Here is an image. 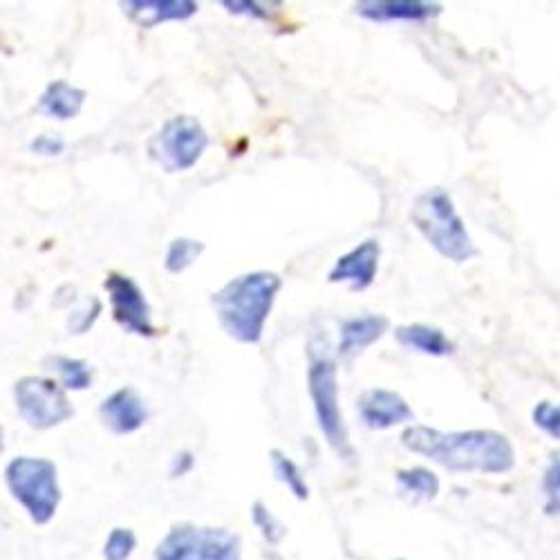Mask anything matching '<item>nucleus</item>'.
<instances>
[{
    "instance_id": "nucleus-2",
    "label": "nucleus",
    "mask_w": 560,
    "mask_h": 560,
    "mask_svg": "<svg viewBox=\"0 0 560 560\" xmlns=\"http://www.w3.org/2000/svg\"><path fill=\"white\" fill-rule=\"evenodd\" d=\"M280 288L283 278L273 271H252L229 280L211 296L222 330L238 343H260Z\"/></svg>"
},
{
    "instance_id": "nucleus-19",
    "label": "nucleus",
    "mask_w": 560,
    "mask_h": 560,
    "mask_svg": "<svg viewBox=\"0 0 560 560\" xmlns=\"http://www.w3.org/2000/svg\"><path fill=\"white\" fill-rule=\"evenodd\" d=\"M397 482L404 493H410L415 498H435L440 493V480L433 471L415 466V469H406L397 474Z\"/></svg>"
},
{
    "instance_id": "nucleus-16",
    "label": "nucleus",
    "mask_w": 560,
    "mask_h": 560,
    "mask_svg": "<svg viewBox=\"0 0 560 560\" xmlns=\"http://www.w3.org/2000/svg\"><path fill=\"white\" fill-rule=\"evenodd\" d=\"M395 339L406 350H415L431 357H448L455 350V343L433 325L424 323H412V325H399L395 330Z\"/></svg>"
},
{
    "instance_id": "nucleus-26",
    "label": "nucleus",
    "mask_w": 560,
    "mask_h": 560,
    "mask_svg": "<svg viewBox=\"0 0 560 560\" xmlns=\"http://www.w3.org/2000/svg\"><path fill=\"white\" fill-rule=\"evenodd\" d=\"M30 149H32L34 153H38V155H48V158H52V155H61V153H63V149H66V144H63V139H59V137H52V135H40V137H36L34 142L30 144Z\"/></svg>"
},
{
    "instance_id": "nucleus-13",
    "label": "nucleus",
    "mask_w": 560,
    "mask_h": 560,
    "mask_svg": "<svg viewBox=\"0 0 560 560\" xmlns=\"http://www.w3.org/2000/svg\"><path fill=\"white\" fill-rule=\"evenodd\" d=\"M147 417H149V410L144 401L139 399V395L130 388H121L113 393L102 404L104 424L117 435H128V433H135L137 429H142Z\"/></svg>"
},
{
    "instance_id": "nucleus-15",
    "label": "nucleus",
    "mask_w": 560,
    "mask_h": 560,
    "mask_svg": "<svg viewBox=\"0 0 560 560\" xmlns=\"http://www.w3.org/2000/svg\"><path fill=\"white\" fill-rule=\"evenodd\" d=\"M126 16L139 27H158L166 21L191 19L200 5L191 0H128L121 3Z\"/></svg>"
},
{
    "instance_id": "nucleus-6",
    "label": "nucleus",
    "mask_w": 560,
    "mask_h": 560,
    "mask_svg": "<svg viewBox=\"0 0 560 560\" xmlns=\"http://www.w3.org/2000/svg\"><path fill=\"white\" fill-rule=\"evenodd\" d=\"M209 147L205 126L189 115L168 119L153 137L151 153L168 173L194 168Z\"/></svg>"
},
{
    "instance_id": "nucleus-12",
    "label": "nucleus",
    "mask_w": 560,
    "mask_h": 560,
    "mask_svg": "<svg viewBox=\"0 0 560 560\" xmlns=\"http://www.w3.org/2000/svg\"><path fill=\"white\" fill-rule=\"evenodd\" d=\"M354 10L372 23H429L442 14V5L424 0H363Z\"/></svg>"
},
{
    "instance_id": "nucleus-20",
    "label": "nucleus",
    "mask_w": 560,
    "mask_h": 560,
    "mask_svg": "<svg viewBox=\"0 0 560 560\" xmlns=\"http://www.w3.org/2000/svg\"><path fill=\"white\" fill-rule=\"evenodd\" d=\"M52 370L61 377L63 386L70 390H85L92 384V370L81 359L70 357H52L50 359Z\"/></svg>"
},
{
    "instance_id": "nucleus-10",
    "label": "nucleus",
    "mask_w": 560,
    "mask_h": 560,
    "mask_svg": "<svg viewBox=\"0 0 560 560\" xmlns=\"http://www.w3.org/2000/svg\"><path fill=\"white\" fill-rule=\"evenodd\" d=\"M357 410L363 424L372 431H386L397 424L415 422V412L408 401L399 393L386 388H370L361 393L357 399Z\"/></svg>"
},
{
    "instance_id": "nucleus-23",
    "label": "nucleus",
    "mask_w": 560,
    "mask_h": 560,
    "mask_svg": "<svg viewBox=\"0 0 560 560\" xmlns=\"http://www.w3.org/2000/svg\"><path fill=\"white\" fill-rule=\"evenodd\" d=\"M254 523L258 525V529L262 532V536H265L269 542H278L280 538L285 536L283 525H280V523L271 516L269 509H267L262 502H256V506H254Z\"/></svg>"
},
{
    "instance_id": "nucleus-18",
    "label": "nucleus",
    "mask_w": 560,
    "mask_h": 560,
    "mask_svg": "<svg viewBox=\"0 0 560 560\" xmlns=\"http://www.w3.org/2000/svg\"><path fill=\"white\" fill-rule=\"evenodd\" d=\"M271 466H273L276 478L283 482L299 500H305L310 495L305 476L294 459H290L285 453H280V451H271Z\"/></svg>"
},
{
    "instance_id": "nucleus-24",
    "label": "nucleus",
    "mask_w": 560,
    "mask_h": 560,
    "mask_svg": "<svg viewBox=\"0 0 560 560\" xmlns=\"http://www.w3.org/2000/svg\"><path fill=\"white\" fill-rule=\"evenodd\" d=\"M135 547V538L126 529L113 532V536L106 542V558L108 560H126Z\"/></svg>"
},
{
    "instance_id": "nucleus-4",
    "label": "nucleus",
    "mask_w": 560,
    "mask_h": 560,
    "mask_svg": "<svg viewBox=\"0 0 560 560\" xmlns=\"http://www.w3.org/2000/svg\"><path fill=\"white\" fill-rule=\"evenodd\" d=\"M307 388L314 406V415L320 433L328 444L346 455L350 451L348 429L343 424V412L339 406V382H337V363L325 354H310L307 370Z\"/></svg>"
},
{
    "instance_id": "nucleus-22",
    "label": "nucleus",
    "mask_w": 560,
    "mask_h": 560,
    "mask_svg": "<svg viewBox=\"0 0 560 560\" xmlns=\"http://www.w3.org/2000/svg\"><path fill=\"white\" fill-rule=\"evenodd\" d=\"M545 511L549 516H560V457H556L542 478Z\"/></svg>"
},
{
    "instance_id": "nucleus-14",
    "label": "nucleus",
    "mask_w": 560,
    "mask_h": 560,
    "mask_svg": "<svg viewBox=\"0 0 560 560\" xmlns=\"http://www.w3.org/2000/svg\"><path fill=\"white\" fill-rule=\"evenodd\" d=\"M390 328L388 316L382 314H363L352 316L341 323V341H339V357L350 361L354 354L363 352L372 343H377Z\"/></svg>"
},
{
    "instance_id": "nucleus-11",
    "label": "nucleus",
    "mask_w": 560,
    "mask_h": 560,
    "mask_svg": "<svg viewBox=\"0 0 560 560\" xmlns=\"http://www.w3.org/2000/svg\"><path fill=\"white\" fill-rule=\"evenodd\" d=\"M382 247L377 241H363L348 254H343L328 273L330 283H348L352 292H363L375 283L380 271Z\"/></svg>"
},
{
    "instance_id": "nucleus-7",
    "label": "nucleus",
    "mask_w": 560,
    "mask_h": 560,
    "mask_svg": "<svg viewBox=\"0 0 560 560\" xmlns=\"http://www.w3.org/2000/svg\"><path fill=\"white\" fill-rule=\"evenodd\" d=\"M158 560H241V540L224 529L175 527L160 545Z\"/></svg>"
},
{
    "instance_id": "nucleus-9",
    "label": "nucleus",
    "mask_w": 560,
    "mask_h": 560,
    "mask_svg": "<svg viewBox=\"0 0 560 560\" xmlns=\"http://www.w3.org/2000/svg\"><path fill=\"white\" fill-rule=\"evenodd\" d=\"M106 290L110 294V305L115 320L130 335L153 337L155 328L151 320V305L147 294L139 290L132 278L121 273H110L106 280Z\"/></svg>"
},
{
    "instance_id": "nucleus-1",
    "label": "nucleus",
    "mask_w": 560,
    "mask_h": 560,
    "mask_svg": "<svg viewBox=\"0 0 560 560\" xmlns=\"http://www.w3.org/2000/svg\"><path fill=\"white\" fill-rule=\"evenodd\" d=\"M401 442L408 451L424 455L451 471L506 474L516 464L506 435L498 431H453L444 433L429 427H410Z\"/></svg>"
},
{
    "instance_id": "nucleus-21",
    "label": "nucleus",
    "mask_w": 560,
    "mask_h": 560,
    "mask_svg": "<svg viewBox=\"0 0 560 560\" xmlns=\"http://www.w3.org/2000/svg\"><path fill=\"white\" fill-rule=\"evenodd\" d=\"M205 254V245L200 241H191V238H175L168 245L166 252V269L171 273H182L184 269H189L200 256Z\"/></svg>"
},
{
    "instance_id": "nucleus-17",
    "label": "nucleus",
    "mask_w": 560,
    "mask_h": 560,
    "mask_svg": "<svg viewBox=\"0 0 560 560\" xmlns=\"http://www.w3.org/2000/svg\"><path fill=\"white\" fill-rule=\"evenodd\" d=\"M85 102V92L66 83V81H55L48 85V90L43 92V97L38 102V113L50 117V119H72L81 113V106Z\"/></svg>"
},
{
    "instance_id": "nucleus-5",
    "label": "nucleus",
    "mask_w": 560,
    "mask_h": 560,
    "mask_svg": "<svg viewBox=\"0 0 560 560\" xmlns=\"http://www.w3.org/2000/svg\"><path fill=\"white\" fill-rule=\"evenodd\" d=\"M8 485L14 498L36 523H48L59 504L57 466L48 459L19 457L8 466Z\"/></svg>"
},
{
    "instance_id": "nucleus-3",
    "label": "nucleus",
    "mask_w": 560,
    "mask_h": 560,
    "mask_svg": "<svg viewBox=\"0 0 560 560\" xmlns=\"http://www.w3.org/2000/svg\"><path fill=\"white\" fill-rule=\"evenodd\" d=\"M410 218L440 256L453 262H469L480 254L453 205V198L440 186L415 198Z\"/></svg>"
},
{
    "instance_id": "nucleus-27",
    "label": "nucleus",
    "mask_w": 560,
    "mask_h": 560,
    "mask_svg": "<svg viewBox=\"0 0 560 560\" xmlns=\"http://www.w3.org/2000/svg\"><path fill=\"white\" fill-rule=\"evenodd\" d=\"M191 464H194V457L189 455V453H182V455H177L175 457V466H173V474L177 476H182V474H186V471H189L191 469Z\"/></svg>"
},
{
    "instance_id": "nucleus-8",
    "label": "nucleus",
    "mask_w": 560,
    "mask_h": 560,
    "mask_svg": "<svg viewBox=\"0 0 560 560\" xmlns=\"http://www.w3.org/2000/svg\"><path fill=\"white\" fill-rule=\"evenodd\" d=\"M19 415L34 429H52L74 415L66 393L48 380L25 377L14 388Z\"/></svg>"
},
{
    "instance_id": "nucleus-25",
    "label": "nucleus",
    "mask_w": 560,
    "mask_h": 560,
    "mask_svg": "<svg viewBox=\"0 0 560 560\" xmlns=\"http://www.w3.org/2000/svg\"><path fill=\"white\" fill-rule=\"evenodd\" d=\"M231 14H243L252 19H269L271 12L267 10V3H249V0H224L222 3Z\"/></svg>"
}]
</instances>
